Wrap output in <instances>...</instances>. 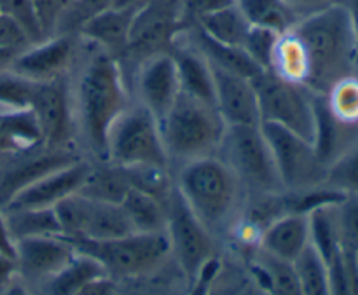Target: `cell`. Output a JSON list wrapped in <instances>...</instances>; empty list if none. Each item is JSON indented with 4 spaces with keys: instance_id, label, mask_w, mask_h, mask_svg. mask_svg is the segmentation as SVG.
I'll return each mask as SVG.
<instances>
[{
    "instance_id": "obj_44",
    "label": "cell",
    "mask_w": 358,
    "mask_h": 295,
    "mask_svg": "<svg viewBox=\"0 0 358 295\" xmlns=\"http://www.w3.org/2000/svg\"><path fill=\"white\" fill-rule=\"evenodd\" d=\"M20 147L16 145V142L13 140V136L3 129V126L0 124V156L10 157L14 154H20Z\"/></svg>"
},
{
    "instance_id": "obj_42",
    "label": "cell",
    "mask_w": 358,
    "mask_h": 295,
    "mask_svg": "<svg viewBox=\"0 0 358 295\" xmlns=\"http://www.w3.org/2000/svg\"><path fill=\"white\" fill-rule=\"evenodd\" d=\"M0 252L16 259V241H14L13 234H10L2 210H0Z\"/></svg>"
},
{
    "instance_id": "obj_27",
    "label": "cell",
    "mask_w": 358,
    "mask_h": 295,
    "mask_svg": "<svg viewBox=\"0 0 358 295\" xmlns=\"http://www.w3.org/2000/svg\"><path fill=\"white\" fill-rule=\"evenodd\" d=\"M133 233H166V203L133 187L121 201Z\"/></svg>"
},
{
    "instance_id": "obj_3",
    "label": "cell",
    "mask_w": 358,
    "mask_h": 295,
    "mask_svg": "<svg viewBox=\"0 0 358 295\" xmlns=\"http://www.w3.org/2000/svg\"><path fill=\"white\" fill-rule=\"evenodd\" d=\"M226 131V122L215 105L182 93L161 122L164 149L168 159L175 163H191L215 156Z\"/></svg>"
},
{
    "instance_id": "obj_43",
    "label": "cell",
    "mask_w": 358,
    "mask_h": 295,
    "mask_svg": "<svg viewBox=\"0 0 358 295\" xmlns=\"http://www.w3.org/2000/svg\"><path fill=\"white\" fill-rule=\"evenodd\" d=\"M17 271H20V269H17L16 259L9 257V255L0 252V287L9 285Z\"/></svg>"
},
{
    "instance_id": "obj_40",
    "label": "cell",
    "mask_w": 358,
    "mask_h": 295,
    "mask_svg": "<svg viewBox=\"0 0 358 295\" xmlns=\"http://www.w3.org/2000/svg\"><path fill=\"white\" fill-rule=\"evenodd\" d=\"M294 9L299 13V16H308L311 13H317V10L325 9V7H331L334 3H341L343 0H287Z\"/></svg>"
},
{
    "instance_id": "obj_20",
    "label": "cell",
    "mask_w": 358,
    "mask_h": 295,
    "mask_svg": "<svg viewBox=\"0 0 358 295\" xmlns=\"http://www.w3.org/2000/svg\"><path fill=\"white\" fill-rule=\"evenodd\" d=\"M259 245L269 257L294 264L310 247V219L301 213L278 217L261 231Z\"/></svg>"
},
{
    "instance_id": "obj_38",
    "label": "cell",
    "mask_w": 358,
    "mask_h": 295,
    "mask_svg": "<svg viewBox=\"0 0 358 295\" xmlns=\"http://www.w3.org/2000/svg\"><path fill=\"white\" fill-rule=\"evenodd\" d=\"M233 2H236V0H178L182 28L185 31L189 28L198 27L203 17L231 6Z\"/></svg>"
},
{
    "instance_id": "obj_6",
    "label": "cell",
    "mask_w": 358,
    "mask_h": 295,
    "mask_svg": "<svg viewBox=\"0 0 358 295\" xmlns=\"http://www.w3.org/2000/svg\"><path fill=\"white\" fill-rule=\"evenodd\" d=\"M103 161L124 168L170 166L157 119L140 103L129 105L108 133Z\"/></svg>"
},
{
    "instance_id": "obj_26",
    "label": "cell",
    "mask_w": 358,
    "mask_h": 295,
    "mask_svg": "<svg viewBox=\"0 0 358 295\" xmlns=\"http://www.w3.org/2000/svg\"><path fill=\"white\" fill-rule=\"evenodd\" d=\"M248 23L255 28L283 35L301 20L299 13L287 0H236Z\"/></svg>"
},
{
    "instance_id": "obj_9",
    "label": "cell",
    "mask_w": 358,
    "mask_h": 295,
    "mask_svg": "<svg viewBox=\"0 0 358 295\" xmlns=\"http://www.w3.org/2000/svg\"><path fill=\"white\" fill-rule=\"evenodd\" d=\"M62 234L70 241H107L131 234L121 205L96 201L80 192L55 206Z\"/></svg>"
},
{
    "instance_id": "obj_31",
    "label": "cell",
    "mask_w": 358,
    "mask_h": 295,
    "mask_svg": "<svg viewBox=\"0 0 358 295\" xmlns=\"http://www.w3.org/2000/svg\"><path fill=\"white\" fill-rule=\"evenodd\" d=\"M254 273L269 295H303L294 264L273 259L262 252V261L254 264Z\"/></svg>"
},
{
    "instance_id": "obj_39",
    "label": "cell",
    "mask_w": 358,
    "mask_h": 295,
    "mask_svg": "<svg viewBox=\"0 0 358 295\" xmlns=\"http://www.w3.org/2000/svg\"><path fill=\"white\" fill-rule=\"evenodd\" d=\"M37 13L44 37H51L52 31L58 30L63 14L70 7L69 0H31Z\"/></svg>"
},
{
    "instance_id": "obj_14",
    "label": "cell",
    "mask_w": 358,
    "mask_h": 295,
    "mask_svg": "<svg viewBox=\"0 0 358 295\" xmlns=\"http://www.w3.org/2000/svg\"><path fill=\"white\" fill-rule=\"evenodd\" d=\"M31 110L41 126L44 145L72 147L76 115L66 77L38 84Z\"/></svg>"
},
{
    "instance_id": "obj_37",
    "label": "cell",
    "mask_w": 358,
    "mask_h": 295,
    "mask_svg": "<svg viewBox=\"0 0 358 295\" xmlns=\"http://www.w3.org/2000/svg\"><path fill=\"white\" fill-rule=\"evenodd\" d=\"M343 248H358V196H346L336 205Z\"/></svg>"
},
{
    "instance_id": "obj_2",
    "label": "cell",
    "mask_w": 358,
    "mask_h": 295,
    "mask_svg": "<svg viewBox=\"0 0 358 295\" xmlns=\"http://www.w3.org/2000/svg\"><path fill=\"white\" fill-rule=\"evenodd\" d=\"M124 70L117 58L100 51L87 62L77 80L73 115L91 152L105 159L114 122L129 107Z\"/></svg>"
},
{
    "instance_id": "obj_34",
    "label": "cell",
    "mask_w": 358,
    "mask_h": 295,
    "mask_svg": "<svg viewBox=\"0 0 358 295\" xmlns=\"http://www.w3.org/2000/svg\"><path fill=\"white\" fill-rule=\"evenodd\" d=\"M325 185L346 196H358V140L327 168Z\"/></svg>"
},
{
    "instance_id": "obj_19",
    "label": "cell",
    "mask_w": 358,
    "mask_h": 295,
    "mask_svg": "<svg viewBox=\"0 0 358 295\" xmlns=\"http://www.w3.org/2000/svg\"><path fill=\"white\" fill-rule=\"evenodd\" d=\"M77 254L65 236L27 238L16 241L17 269L30 278L49 280Z\"/></svg>"
},
{
    "instance_id": "obj_29",
    "label": "cell",
    "mask_w": 358,
    "mask_h": 295,
    "mask_svg": "<svg viewBox=\"0 0 358 295\" xmlns=\"http://www.w3.org/2000/svg\"><path fill=\"white\" fill-rule=\"evenodd\" d=\"M14 241L27 238L63 236L55 208L3 210Z\"/></svg>"
},
{
    "instance_id": "obj_48",
    "label": "cell",
    "mask_w": 358,
    "mask_h": 295,
    "mask_svg": "<svg viewBox=\"0 0 358 295\" xmlns=\"http://www.w3.org/2000/svg\"><path fill=\"white\" fill-rule=\"evenodd\" d=\"M3 295H31V294L28 292L27 287H23L21 283L10 282L9 285L6 287V290H3Z\"/></svg>"
},
{
    "instance_id": "obj_18",
    "label": "cell",
    "mask_w": 358,
    "mask_h": 295,
    "mask_svg": "<svg viewBox=\"0 0 358 295\" xmlns=\"http://www.w3.org/2000/svg\"><path fill=\"white\" fill-rule=\"evenodd\" d=\"M212 72L215 82V107L226 126L261 124L257 94L252 80L217 66H212Z\"/></svg>"
},
{
    "instance_id": "obj_10",
    "label": "cell",
    "mask_w": 358,
    "mask_h": 295,
    "mask_svg": "<svg viewBox=\"0 0 358 295\" xmlns=\"http://www.w3.org/2000/svg\"><path fill=\"white\" fill-rule=\"evenodd\" d=\"M261 129L273 152L283 191H303L325 184L327 168L318 159L313 143L275 122H261Z\"/></svg>"
},
{
    "instance_id": "obj_45",
    "label": "cell",
    "mask_w": 358,
    "mask_h": 295,
    "mask_svg": "<svg viewBox=\"0 0 358 295\" xmlns=\"http://www.w3.org/2000/svg\"><path fill=\"white\" fill-rule=\"evenodd\" d=\"M150 0H112L110 7H117V9H128V10H138Z\"/></svg>"
},
{
    "instance_id": "obj_21",
    "label": "cell",
    "mask_w": 358,
    "mask_h": 295,
    "mask_svg": "<svg viewBox=\"0 0 358 295\" xmlns=\"http://www.w3.org/2000/svg\"><path fill=\"white\" fill-rule=\"evenodd\" d=\"M136 10L107 7L80 24L79 31L84 38L96 44L100 51L108 52L114 58H121L128 48L129 30Z\"/></svg>"
},
{
    "instance_id": "obj_46",
    "label": "cell",
    "mask_w": 358,
    "mask_h": 295,
    "mask_svg": "<svg viewBox=\"0 0 358 295\" xmlns=\"http://www.w3.org/2000/svg\"><path fill=\"white\" fill-rule=\"evenodd\" d=\"M343 3L346 6L350 13V20H352L353 31H355L357 44H358V0H343Z\"/></svg>"
},
{
    "instance_id": "obj_22",
    "label": "cell",
    "mask_w": 358,
    "mask_h": 295,
    "mask_svg": "<svg viewBox=\"0 0 358 295\" xmlns=\"http://www.w3.org/2000/svg\"><path fill=\"white\" fill-rule=\"evenodd\" d=\"M171 56H173L175 65H177L182 93L189 94L196 100L205 101V103L215 105L213 72L205 56L198 49L192 48L191 44L182 45L178 42H175Z\"/></svg>"
},
{
    "instance_id": "obj_35",
    "label": "cell",
    "mask_w": 358,
    "mask_h": 295,
    "mask_svg": "<svg viewBox=\"0 0 358 295\" xmlns=\"http://www.w3.org/2000/svg\"><path fill=\"white\" fill-rule=\"evenodd\" d=\"M0 13L10 17L24 31L30 44L45 38L31 0H0Z\"/></svg>"
},
{
    "instance_id": "obj_11",
    "label": "cell",
    "mask_w": 358,
    "mask_h": 295,
    "mask_svg": "<svg viewBox=\"0 0 358 295\" xmlns=\"http://www.w3.org/2000/svg\"><path fill=\"white\" fill-rule=\"evenodd\" d=\"M182 28L178 0H150L133 16L128 48L121 58L138 69L145 59L171 52Z\"/></svg>"
},
{
    "instance_id": "obj_30",
    "label": "cell",
    "mask_w": 358,
    "mask_h": 295,
    "mask_svg": "<svg viewBox=\"0 0 358 295\" xmlns=\"http://www.w3.org/2000/svg\"><path fill=\"white\" fill-rule=\"evenodd\" d=\"M308 219H310V245L320 255L322 261L329 264L343 252L336 205L315 210L308 215Z\"/></svg>"
},
{
    "instance_id": "obj_8",
    "label": "cell",
    "mask_w": 358,
    "mask_h": 295,
    "mask_svg": "<svg viewBox=\"0 0 358 295\" xmlns=\"http://www.w3.org/2000/svg\"><path fill=\"white\" fill-rule=\"evenodd\" d=\"M257 94L261 122H275L313 143V93L276 72H261L252 79Z\"/></svg>"
},
{
    "instance_id": "obj_1",
    "label": "cell",
    "mask_w": 358,
    "mask_h": 295,
    "mask_svg": "<svg viewBox=\"0 0 358 295\" xmlns=\"http://www.w3.org/2000/svg\"><path fill=\"white\" fill-rule=\"evenodd\" d=\"M273 70L325 94L339 79L358 72V44L345 3L303 16L280 37Z\"/></svg>"
},
{
    "instance_id": "obj_33",
    "label": "cell",
    "mask_w": 358,
    "mask_h": 295,
    "mask_svg": "<svg viewBox=\"0 0 358 295\" xmlns=\"http://www.w3.org/2000/svg\"><path fill=\"white\" fill-rule=\"evenodd\" d=\"M38 84L17 75L10 69L0 72V112L31 108Z\"/></svg>"
},
{
    "instance_id": "obj_49",
    "label": "cell",
    "mask_w": 358,
    "mask_h": 295,
    "mask_svg": "<svg viewBox=\"0 0 358 295\" xmlns=\"http://www.w3.org/2000/svg\"><path fill=\"white\" fill-rule=\"evenodd\" d=\"M7 159V157H3V156H0V166H2V164H3V161H6Z\"/></svg>"
},
{
    "instance_id": "obj_16",
    "label": "cell",
    "mask_w": 358,
    "mask_h": 295,
    "mask_svg": "<svg viewBox=\"0 0 358 295\" xmlns=\"http://www.w3.org/2000/svg\"><path fill=\"white\" fill-rule=\"evenodd\" d=\"M136 94L138 103L145 107L161 126L180 94L177 65L171 52L152 56L136 69Z\"/></svg>"
},
{
    "instance_id": "obj_32",
    "label": "cell",
    "mask_w": 358,
    "mask_h": 295,
    "mask_svg": "<svg viewBox=\"0 0 358 295\" xmlns=\"http://www.w3.org/2000/svg\"><path fill=\"white\" fill-rule=\"evenodd\" d=\"M294 269L299 278L303 295H332L327 266L311 245L294 262Z\"/></svg>"
},
{
    "instance_id": "obj_23",
    "label": "cell",
    "mask_w": 358,
    "mask_h": 295,
    "mask_svg": "<svg viewBox=\"0 0 358 295\" xmlns=\"http://www.w3.org/2000/svg\"><path fill=\"white\" fill-rule=\"evenodd\" d=\"M184 34L191 37L192 48L198 49L212 66L227 70V72L236 73V75L247 77L250 80L257 77L261 72H264V70H261L252 62V58L245 52V49L220 44V42L210 38L201 28H189Z\"/></svg>"
},
{
    "instance_id": "obj_24",
    "label": "cell",
    "mask_w": 358,
    "mask_h": 295,
    "mask_svg": "<svg viewBox=\"0 0 358 295\" xmlns=\"http://www.w3.org/2000/svg\"><path fill=\"white\" fill-rule=\"evenodd\" d=\"M133 189L131 173L128 168L119 166L110 161H100L98 166H91L86 182L80 187V194L96 201L121 205L124 196Z\"/></svg>"
},
{
    "instance_id": "obj_36",
    "label": "cell",
    "mask_w": 358,
    "mask_h": 295,
    "mask_svg": "<svg viewBox=\"0 0 358 295\" xmlns=\"http://www.w3.org/2000/svg\"><path fill=\"white\" fill-rule=\"evenodd\" d=\"M278 38L280 35L275 34V31L252 27L250 31H248L247 41H245L243 49L259 69L269 72V70H273V59H275Z\"/></svg>"
},
{
    "instance_id": "obj_4",
    "label": "cell",
    "mask_w": 358,
    "mask_h": 295,
    "mask_svg": "<svg viewBox=\"0 0 358 295\" xmlns=\"http://www.w3.org/2000/svg\"><path fill=\"white\" fill-rule=\"evenodd\" d=\"M240 182L217 156L182 164L175 187L212 233L226 224L236 206Z\"/></svg>"
},
{
    "instance_id": "obj_7",
    "label": "cell",
    "mask_w": 358,
    "mask_h": 295,
    "mask_svg": "<svg viewBox=\"0 0 358 295\" xmlns=\"http://www.w3.org/2000/svg\"><path fill=\"white\" fill-rule=\"evenodd\" d=\"M100 262L110 278H133L156 269L170 255L166 233H131L107 241H72Z\"/></svg>"
},
{
    "instance_id": "obj_50",
    "label": "cell",
    "mask_w": 358,
    "mask_h": 295,
    "mask_svg": "<svg viewBox=\"0 0 358 295\" xmlns=\"http://www.w3.org/2000/svg\"><path fill=\"white\" fill-rule=\"evenodd\" d=\"M77 2V0H69V3H70V6H72V3H76Z\"/></svg>"
},
{
    "instance_id": "obj_47",
    "label": "cell",
    "mask_w": 358,
    "mask_h": 295,
    "mask_svg": "<svg viewBox=\"0 0 358 295\" xmlns=\"http://www.w3.org/2000/svg\"><path fill=\"white\" fill-rule=\"evenodd\" d=\"M20 51H10V49H0V72L2 70H7L13 63L14 56L17 55Z\"/></svg>"
},
{
    "instance_id": "obj_25",
    "label": "cell",
    "mask_w": 358,
    "mask_h": 295,
    "mask_svg": "<svg viewBox=\"0 0 358 295\" xmlns=\"http://www.w3.org/2000/svg\"><path fill=\"white\" fill-rule=\"evenodd\" d=\"M108 276L103 266L87 254L77 252L66 266L45 280V295H77L84 287Z\"/></svg>"
},
{
    "instance_id": "obj_17",
    "label": "cell",
    "mask_w": 358,
    "mask_h": 295,
    "mask_svg": "<svg viewBox=\"0 0 358 295\" xmlns=\"http://www.w3.org/2000/svg\"><path fill=\"white\" fill-rule=\"evenodd\" d=\"M91 166L93 164L90 161L80 157L76 163L45 175L44 178L21 191L3 210L55 208L59 201L80 191L90 175Z\"/></svg>"
},
{
    "instance_id": "obj_15",
    "label": "cell",
    "mask_w": 358,
    "mask_h": 295,
    "mask_svg": "<svg viewBox=\"0 0 358 295\" xmlns=\"http://www.w3.org/2000/svg\"><path fill=\"white\" fill-rule=\"evenodd\" d=\"M76 52V42L70 34L45 37L27 45L14 56L9 69L34 82H51L66 75Z\"/></svg>"
},
{
    "instance_id": "obj_5",
    "label": "cell",
    "mask_w": 358,
    "mask_h": 295,
    "mask_svg": "<svg viewBox=\"0 0 358 295\" xmlns=\"http://www.w3.org/2000/svg\"><path fill=\"white\" fill-rule=\"evenodd\" d=\"M234 173L241 185L255 194L283 191L273 152L257 126H226L215 154Z\"/></svg>"
},
{
    "instance_id": "obj_41",
    "label": "cell",
    "mask_w": 358,
    "mask_h": 295,
    "mask_svg": "<svg viewBox=\"0 0 358 295\" xmlns=\"http://www.w3.org/2000/svg\"><path fill=\"white\" fill-rule=\"evenodd\" d=\"M77 295H117V289L110 276H103L100 280H94L87 287H84Z\"/></svg>"
},
{
    "instance_id": "obj_12",
    "label": "cell",
    "mask_w": 358,
    "mask_h": 295,
    "mask_svg": "<svg viewBox=\"0 0 358 295\" xmlns=\"http://www.w3.org/2000/svg\"><path fill=\"white\" fill-rule=\"evenodd\" d=\"M166 236L170 254L189 282L198 276L203 266L213 259V241L205 224L194 215L177 187L166 203Z\"/></svg>"
},
{
    "instance_id": "obj_28",
    "label": "cell",
    "mask_w": 358,
    "mask_h": 295,
    "mask_svg": "<svg viewBox=\"0 0 358 295\" xmlns=\"http://www.w3.org/2000/svg\"><path fill=\"white\" fill-rule=\"evenodd\" d=\"M198 28H201L210 38L220 42V44L243 49L252 24L248 23L245 14L241 13L240 6L233 2L231 6L203 17L199 21Z\"/></svg>"
},
{
    "instance_id": "obj_13",
    "label": "cell",
    "mask_w": 358,
    "mask_h": 295,
    "mask_svg": "<svg viewBox=\"0 0 358 295\" xmlns=\"http://www.w3.org/2000/svg\"><path fill=\"white\" fill-rule=\"evenodd\" d=\"M80 159L73 147L41 145L7 157L0 166V210L6 208L21 191L56 170Z\"/></svg>"
}]
</instances>
